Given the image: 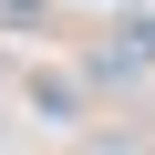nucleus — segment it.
<instances>
[{"instance_id":"f257e3e1","label":"nucleus","mask_w":155,"mask_h":155,"mask_svg":"<svg viewBox=\"0 0 155 155\" xmlns=\"http://www.w3.org/2000/svg\"><path fill=\"white\" fill-rule=\"evenodd\" d=\"M83 72H93V83H134V72H145V52H114V41H104V52H93Z\"/></svg>"},{"instance_id":"f03ea898","label":"nucleus","mask_w":155,"mask_h":155,"mask_svg":"<svg viewBox=\"0 0 155 155\" xmlns=\"http://www.w3.org/2000/svg\"><path fill=\"white\" fill-rule=\"evenodd\" d=\"M0 21H41V0H0Z\"/></svg>"},{"instance_id":"7ed1b4c3","label":"nucleus","mask_w":155,"mask_h":155,"mask_svg":"<svg viewBox=\"0 0 155 155\" xmlns=\"http://www.w3.org/2000/svg\"><path fill=\"white\" fill-rule=\"evenodd\" d=\"M83 155H145V145H114V134H104V145H83Z\"/></svg>"}]
</instances>
